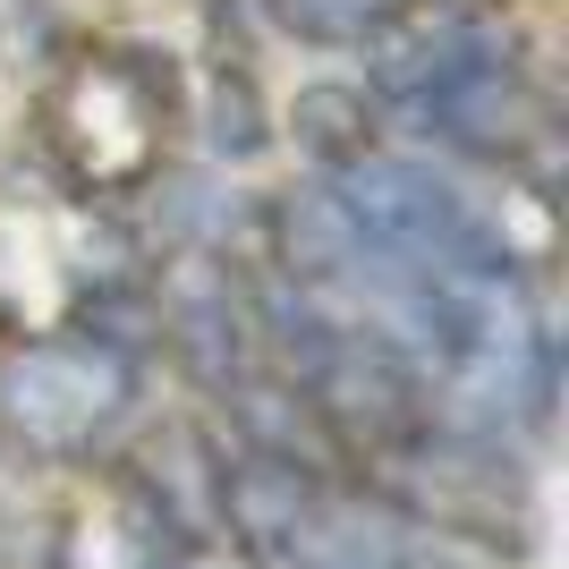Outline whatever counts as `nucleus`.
Wrapping results in <instances>:
<instances>
[{
  "label": "nucleus",
  "instance_id": "1",
  "mask_svg": "<svg viewBox=\"0 0 569 569\" xmlns=\"http://www.w3.org/2000/svg\"><path fill=\"white\" fill-rule=\"evenodd\" d=\"M188 128V86L153 43H77L34 94V144L51 179L102 213L153 196V179L179 153Z\"/></svg>",
  "mask_w": 569,
  "mask_h": 569
},
{
  "label": "nucleus",
  "instance_id": "2",
  "mask_svg": "<svg viewBox=\"0 0 569 569\" xmlns=\"http://www.w3.org/2000/svg\"><path fill=\"white\" fill-rule=\"evenodd\" d=\"M375 102L391 119H408L426 144H451L468 162H519L527 144H545V94L527 77L519 43L501 34V18L485 9H442V18H417L375 43Z\"/></svg>",
  "mask_w": 569,
  "mask_h": 569
},
{
  "label": "nucleus",
  "instance_id": "3",
  "mask_svg": "<svg viewBox=\"0 0 569 569\" xmlns=\"http://www.w3.org/2000/svg\"><path fill=\"white\" fill-rule=\"evenodd\" d=\"M137 289V247L102 204L60 179H0V340L43 332H119Z\"/></svg>",
  "mask_w": 569,
  "mask_h": 569
},
{
  "label": "nucleus",
  "instance_id": "4",
  "mask_svg": "<svg viewBox=\"0 0 569 569\" xmlns=\"http://www.w3.org/2000/svg\"><path fill=\"white\" fill-rule=\"evenodd\" d=\"M144 400V340L137 332H43L0 349V442L34 468H86Z\"/></svg>",
  "mask_w": 569,
  "mask_h": 569
},
{
  "label": "nucleus",
  "instance_id": "5",
  "mask_svg": "<svg viewBox=\"0 0 569 569\" xmlns=\"http://www.w3.org/2000/svg\"><path fill=\"white\" fill-rule=\"evenodd\" d=\"M298 43H332V51H375L391 43L426 0H263Z\"/></svg>",
  "mask_w": 569,
  "mask_h": 569
}]
</instances>
